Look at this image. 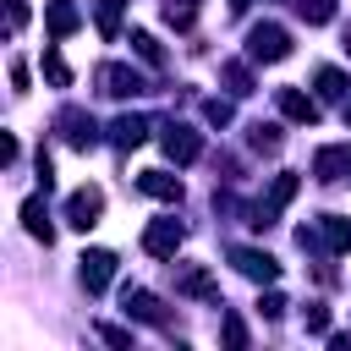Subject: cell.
I'll return each mask as SVG.
<instances>
[{"label": "cell", "mask_w": 351, "mask_h": 351, "mask_svg": "<svg viewBox=\"0 0 351 351\" xmlns=\"http://www.w3.org/2000/svg\"><path fill=\"white\" fill-rule=\"evenodd\" d=\"M247 55H252V60H285V55H291V33H285L280 22H258V27L247 33Z\"/></svg>", "instance_id": "6da1fadb"}, {"label": "cell", "mask_w": 351, "mask_h": 351, "mask_svg": "<svg viewBox=\"0 0 351 351\" xmlns=\"http://www.w3.org/2000/svg\"><path fill=\"white\" fill-rule=\"evenodd\" d=\"M99 214H104V192H99V186H77V192L66 197V219H71L77 230L99 225Z\"/></svg>", "instance_id": "7a4b0ae2"}, {"label": "cell", "mask_w": 351, "mask_h": 351, "mask_svg": "<svg viewBox=\"0 0 351 351\" xmlns=\"http://www.w3.org/2000/svg\"><path fill=\"white\" fill-rule=\"evenodd\" d=\"M77 263H82L77 274H82V285H88L93 296H99V291H104V285L115 280V252H104V247H93V252H82Z\"/></svg>", "instance_id": "3957f363"}, {"label": "cell", "mask_w": 351, "mask_h": 351, "mask_svg": "<svg viewBox=\"0 0 351 351\" xmlns=\"http://www.w3.org/2000/svg\"><path fill=\"white\" fill-rule=\"evenodd\" d=\"M159 143H165V154H170L176 165H192V159L203 154V143H197V132H192V126H181V121H170Z\"/></svg>", "instance_id": "277c9868"}, {"label": "cell", "mask_w": 351, "mask_h": 351, "mask_svg": "<svg viewBox=\"0 0 351 351\" xmlns=\"http://www.w3.org/2000/svg\"><path fill=\"white\" fill-rule=\"evenodd\" d=\"M181 219H154L148 230H143V252H154V258H170L176 247H181Z\"/></svg>", "instance_id": "5b68a950"}, {"label": "cell", "mask_w": 351, "mask_h": 351, "mask_svg": "<svg viewBox=\"0 0 351 351\" xmlns=\"http://www.w3.org/2000/svg\"><path fill=\"white\" fill-rule=\"evenodd\" d=\"M230 263H236L247 280H263V285H269V280H280V263H274L269 252H258V247H236V252H230Z\"/></svg>", "instance_id": "8992f818"}, {"label": "cell", "mask_w": 351, "mask_h": 351, "mask_svg": "<svg viewBox=\"0 0 351 351\" xmlns=\"http://www.w3.org/2000/svg\"><path fill=\"white\" fill-rule=\"evenodd\" d=\"M99 88H104L110 99H126V93H143V77H137L132 66H104V71H99Z\"/></svg>", "instance_id": "52a82bcc"}, {"label": "cell", "mask_w": 351, "mask_h": 351, "mask_svg": "<svg viewBox=\"0 0 351 351\" xmlns=\"http://www.w3.org/2000/svg\"><path fill=\"white\" fill-rule=\"evenodd\" d=\"M137 186H143L148 197H159V203H181V176H165V170H143V176H137Z\"/></svg>", "instance_id": "ba28073f"}, {"label": "cell", "mask_w": 351, "mask_h": 351, "mask_svg": "<svg viewBox=\"0 0 351 351\" xmlns=\"http://www.w3.org/2000/svg\"><path fill=\"white\" fill-rule=\"evenodd\" d=\"M176 291H186V296H219L214 274H208V269H197V263H186V269L176 274Z\"/></svg>", "instance_id": "9c48e42d"}, {"label": "cell", "mask_w": 351, "mask_h": 351, "mask_svg": "<svg viewBox=\"0 0 351 351\" xmlns=\"http://www.w3.org/2000/svg\"><path fill=\"white\" fill-rule=\"evenodd\" d=\"M44 22H49V33H55V38H66V33H77V22H82V16H77V5H71V0H49Z\"/></svg>", "instance_id": "30bf717a"}, {"label": "cell", "mask_w": 351, "mask_h": 351, "mask_svg": "<svg viewBox=\"0 0 351 351\" xmlns=\"http://www.w3.org/2000/svg\"><path fill=\"white\" fill-rule=\"evenodd\" d=\"M280 110H285L291 121H307V126L318 121V104H313L307 93H296V88H280Z\"/></svg>", "instance_id": "8fae6325"}, {"label": "cell", "mask_w": 351, "mask_h": 351, "mask_svg": "<svg viewBox=\"0 0 351 351\" xmlns=\"http://www.w3.org/2000/svg\"><path fill=\"white\" fill-rule=\"evenodd\" d=\"M318 236H324V247H329V252H346V247H351V219H340V214H324Z\"/></svg>", "instance_id": "7c38bea8"}, {"label": "cell", "mask_w": 351, "mask_h": 351, "mask_svg": "<svg viewBox=\"0 0 351 351\" xmlns=\"http://www.w3.org/2000/svg\"><path fill=\"white\" fill-rule=\"evenodd\" d=\"M110 132H115V143H121V148H137V143H148V121H143V115H121Z\"/></svg>", "instance_id": "4fadbf2b"}, {"label": "cell", "mask_w": 351, "mask_h": 351, "mask_svg": "<svg viewBox=\"0 0 351 351\" xmlns=\"http://www.w3.org/2000/svg\"><path fill=\"white\" fill-rule=\"evenodd\" d=\"M22 225H27V236H38V241L49 247L55 230H49V219H44V197H27V203H22Z\"/></svg>", "instance_id": "5bb4252c"}, {"label": "cell", "mask_w": 351, "mask_h": 351, "mask_svg": "<svg viewBox=\"0 0 351 351\" xmlns=\"http://www.w3.org/2000/svg\"><path fill=\"white\" fill-rule=\"evenodd\" d=\"M126 313L143 318V324H165V307H159L148 291H126Z\"/></svg>", "instance_id": "9a60e30c"}, {"label": "cell", "mask_w": 351, "mask_h": 351, "mask_svg": "<svg viewBox=\"0 0 351 351\" xmlns=\"http://www.w3.org/2000/svg\"><path fill=\"white\" fill-rule=\"evenodd\" d=\"M60 126H66V143H77V148H88V143H93V121H88V115H77V110H71V115H60Z\"/></svg>", "instance_id": "2e32d148"}, {"label": "cell", "mask_w": 351, "mask_h": 351, "mask_svg": "<svg viewBox=\"0 0 351 351\" xmlns=\"http://www.w3.org/2000/svg\"><path fill=\"white\" fill-rule=\"evenodd\" d=\"M165 22H170V27H192V22H197V5H192V0H170V5H165Z\"/></svg>", "instance_id": "e0dca14e"}, {"label": "cell", "mask_w": 351, "mask_h": 351, "mask_svg": "<svg viewBox=\"0 0 351 351\" xmlns=\"http://www.w3.org/2000/svg\"><path fill=\"white\" fill-rule=\"evenodd\" d=\"M346 88H351V82H346L335 66H324V71H318V93H324V99H346Z\"/></svg>", "instance_id": "ac0fdd59"}, {"label": "cell", "mask_w": 351, "mask_h": 351, "mask_svg": "<svg viewBox=\"0 0 351 351\" xmlns=\"http://www.w3.org/2000/svg\"><path fill=\"white\" fill-rule=\"evenodd\" d=\"M44 77H49L55 88H66V82H71V71H66V60H60V49H44Z\"/></svg>", "instance_id": "d6986e66"}, {"label": "cell", "mask_w": 351, "mask_h": 351, "mask_svg": "<svg viewBox=\"0 0 351 351\" xmlns=\"http://www.w3.org/2000/svg\"><path fill=\"white\" fill-rule=\"evenodd\" d=\"M132 49H137L148 66H159V60H165V55H159V44H154V33H132Z\"/></svg>", "instance_id": "ffe728a7"}, {"label": "cell", "mask_w": 351, "mask_h": 351, "mask_svg": "<svg viewBox=\"0 0 351 351\" xmlns=\"http://www.w3.org/2000/svg\"><path fill=\"white\" fill-rule=\"evenodd\" d=\"M302 16L307 22H329L335 16V0H302Z\"/></svg>", "instance_id": "44dd1931"}, {"label": "cell", "mask_w": 351, "mask_h": 351, "mask_svg": "<svg viewBox=\"0 0 351 351\" xmlns=\"http://www.w3.org/2000/svg\"><path fill=\"white\" fill-rule=\"evenodd\" d=\"M252 148H280V126H252Z\"/></svg>", "instance_id": "7402d4cb"}, {"label": "cell", "mask_w": 351, "mask_h": 351, "mask_svg": "<svg viewBox=\"0 0 351 351\" xmlns=\"http://www.w3.org/2000/svg\"><path fill=\"white\" fill-rule=\"evenodd\" d=\"M115 11H121V0H104V5H99V33H104V38L115 33Z\"/></svg>", "instance_id": "603a6c76"}, {"label": "cell", "mask_w": 351, "mask_h": 351, "mask_svg": "<svg viewBox=\"0 0 351 351\" xmlns=\"http://www.w3.org/2000/svg\"><path fill=\"white\" fill-rule=\"evenodd\" d=\"M203 115H208L214 126H225V121H230V104H225V99H208V104H203Z\"/></svg>", "instance_id": "cb8c5ba5"}, {"label": "cell", "mask_w": 351, "mask_h": 351, "mask_svg": "<svg viewBox=\"0 0 351 351\" xmlns=\"http://www.w3.org/2000/svg\"><path fill=\"white\" fill-rule=\"evenodd\" d=\"M307 329L324 335V329H329V313H324V307H307Z\"/></svg>", "instance_id": "d4e9b609"}, {"label": "cell", "mask_w": 351, "mask_h": 351, "mask_svg": "<svg viewBox=\"0 0 351 351\" xmlns=\"http://www.w3.org/2000/svg\"><path fill=\"white\" fill-rule=\"evenodd\" d=\"M225 340H230V346H241V340H247V329H241V318H225Z\"/></svg>", "instance_id": "484cf974"}, {"label": "cell", "mask_w": 351, "mask_h": 351, "mask_svg": "<svg viewBox=\"0 0 351 351\" xmlns=\"http://www.w3.org/2000/svg\"><path fill=\"white\" fill-rule=\"evenodd\" d=\"M5 16H11V33H16V27L27 22V5H22V0H11V11H5Z\"/></svg>", "instance_id": "4316f807"}, {"label": "cell", "mask_w": 351, "mask_h": 351, "mask_svg": "<svg viewBox=\"0 0 351 351\" xmlns=\"http://www.w3.org/2000/svg\"><path fill=\"white\" fill-rule=\"evenodd\" d=\"M258 307H263V313H269V318H280V313H285V302H280V296H274V291H269V296H263V302H258Z\"/></svg>", "instance_id": "83f0119b"}, {"label": "cell", "mask_w": 351, "mask_h": 351, "mask_svg": "<svg viewBox=\"0 0 351 351\" xmlns=\"http://www.w3.org/2000/svg\"><path fill=\"white\" fill-rule=\"evenodd\" d=\"M346 55H351V33H346Z\"/></svg>", "instance_id": "f1b7e54d"}, {"label": "cell", "mask_w": 351, "mask_h": 351, "mask_svg": "<svg viewBox=\"0 0 351 351\" xmlns=\"http://www.w3.org/2000/svg\"><path fill=\"white\" fill-rule=\"evenodd\" d=\"M346 181H351V159H346Z\"/></svg>", "instance_id": "f546056e"}, {"label": "cell", "mask_w": 351, "mask_h": 351, "mask_svg": "<svg viewBox=\"0 0 351 351\" xmlns=\"http://www.w3.org/2000/svg\"><path fill=\"white\" fill-rule=\"evenodd\" d=\"M346 121H351V110H346Z\"/></svg>", "instance_id": "4dcf8cb0"}]
</instances>
